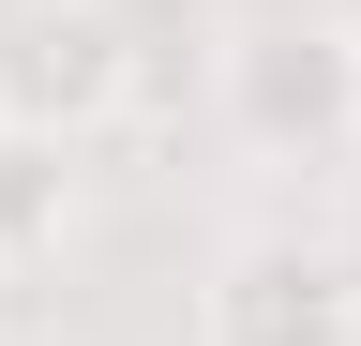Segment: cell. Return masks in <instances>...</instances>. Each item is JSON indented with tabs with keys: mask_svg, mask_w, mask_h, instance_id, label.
Instances as JSON below:
<instances>
[{
	"mask_svg": "<svg viewBox=\"0 0 361 346\" xmlns=\"http://www.w3.org/2000/svg\"><path fill=\"white\" fill-rule=\"evenodd\" d=\"M346 256H361V166H346Z\"/></svg>",
	"mask_w": 361,
	"mask_h": 346,
	"instance_id": "5",
	"label": "cell"
},
{
	"mask_svg": "<svg viewBox=\"0 0 361 346\" xmlns=\"http://www.w3.org/2000/svg\"><path fill=\"white\" fill-rule=\"evenodd\" d=\"M196 346H361V256L316 226H241L196 286Z\"/></svg>",
	"mask_w": 361,
	"mask_h": 346,
	"instance_id": "3",
	"label": "cell"
},
{
	"mask_svg": "<svg viewBox=\"0 0 361 346\" xmlns=\"http://www.w3.org/2000/svg\"><path fill=\"white\" fill-rule=\"evenodd\" d=\"M0 286H16V271H0Z\"/></svg>",
	"mask_w": 361,
	"mask_h": 346,
	"instance_id": "6",
	"label": "cell"
},
{
	"mask_svg": "<svg viewBox=\"0 0 361 346\" xmlns=\"http://www.w3.org/2000/svg\"><path fill=\"white\" fill-rule=\"evenodd\" d=\"M211 121H226L241 166L346 181L361 166V16H331V0H256V16H226Z\"/></svg>",
	"mask_w": 361,
	"mask_h": 346,
	"instance_id": "1",
	"label": "cell"
},
{
	"mask_svg": "<svg viewBox=\"0 0 361 346\" xmlns=\"http://www.w3.org/2000/svg\"><path fill=\"white\" fill-rule=\"evenodd\" d=\"M135 91H151V46L121 0H0V121L16 136L90 151L106 121H135Z\"/></svg>",
	"mask_w": 361,
	"mask_h": 346,
	"instance_id": "2",
	"label": "cell"
},
{
	"mask_svg": "<svg viewBox=\"0 0 361 346\" xmlns=\"http://www.w3.org/2000/svg\"><path fill=\"white\" fill-rule=\"evenodd\" d=\"M61 241H75V151L0 121V271H30V256H61Z\"/></svg>",
	"mask_w": 361,
	"mask_h": 346,
	"instance_id": "4",
	"label": "cell"
}]
</instances>
